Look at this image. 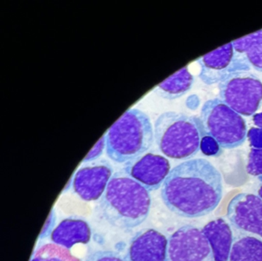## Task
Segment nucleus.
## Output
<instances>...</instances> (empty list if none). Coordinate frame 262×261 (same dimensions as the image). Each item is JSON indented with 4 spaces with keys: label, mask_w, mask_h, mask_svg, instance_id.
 Masks as SVG:
<instances>
[{
    "label": "nucleus",
    "mask_w": 262,
    "mask_h": 261,
    "mask_svg": "<svg viewBox=\"0 0 262 261\" xmlns=\"http://www.w3.org/2000/svg\"><path fill=\"white\" fill-rule=\"evenodd\" d=\"M161 194L168 210L178 216H206L222 200V174L207 159H189L171 170L162 185Z\"/></svg>",
    "instance_id": "obj_1"
},
{
    "label": "nucleus",
    "mask_w": 262,
    "mask_h": 261,
    "mask_svg": "<svg viewBox=\"0 0 262 261\" xmlns=\"http://www.w3.org/2000/svg\"><path fill=\"white\" fill-rule=\"evenodd\" d=\"M149 191L125 170L112 176L99 202L104 219L120 230H131L142 224L151 208Z\"/></svg>",
    "instance_id": "obj_2"
},
{
    "label": "nucleus",
    "mask_w": 262,
    "mask_h": 261,
    "mask_svg": "<svg viewBox=\"0 0 262 261\" xmlns=\"http://www.w3.org/2000/svg\"><path fill=\"white\" fill-rule=\"evenodd\" d=\"M105 136L107 156L118 164H127L151 148L154 127L148 114L132 108L116 121Z\"/></svg>",
    "instance_id": "obj_3"
},
{
    "label": "nucleus",
    "mask_w": 262,
    "mask_h": 261,
    "mask_svg": "<svg viewBox=\"0 0 262 261\" xmlns=\"http://www.w3.org/2000/svg\"><path fill=\"white\" fill-rule=\"evenodd\" d=\"M154 136L159 150L165 156L187 159L199 153L205 133L200 118L169 111L158 116Z\"/></svg>",
    "instance_id": "obj_4"
},
{
    "label": "nucleus",
    "mask_w": 262,
    "mask_h": 261,
    "mask_svg": "<svg viewBox=\"0 0 262 261\" xmlns=\"http://www.w3.org/2000/svg\"><path fill=\"white\" fill-rule=\"evenodd\" d=\"M200 119L205 136L214 139L222 148H236L246 140L248 130L245 119L219 98L204 104Z\"/></svg>",
    "instance_id": "obj_5"
},
{
    "label": "nucleus",
    "mask_w": 262,
    "mask_h": 261,
    "mask_svg": "<svg viewBox=\"0 0 262 261\" xmlns=\"http://www.w3.org/2000/svg\"><path fill=\"white\" fill-rule=\"evenodd\" d=\"M219 96L242 116H253L262 102V82L248 71L239 72L219 84Z\"/></svg>",
    "instance_id": "obj_6"
},
{
    "label": "nucleus",
    "mask_w": 262,
    "mask_h": 261,
    "mask_svg": "<svg viewBox=\"0 0 262 261\" xmlns=\"http://www.w3.org/2000/svg\"><path fill=\"white\" fill-rule=\"evenodd\" d=\"M197 62L201 67L199 78L206 85L220 84L231 75L251 69L245 57L234 50L232 43L204 55Z\"/></svg>",
    "instance_id": "obj_7"
},
{
    "label": "nucleus",
    "mask_w": 262,
    "mask_h": 261,
    "mask_svg": "<svg viewBox=\"0 0 262 261\" xmlns=\"http://www.w3.org/2000/svg\"><path fill=\"white\" fill-rule=\"evenodd\" d=\"M167 261H214L203 231L192 225L180 227L168 238Z\"/></svg>",
    "instance_id": "obj_8"
},
{
    "label": "nucleus",
    "mask_w": 262,
    "mask_h": 261,
    "mask_svg": "<svg viewBox=\"0 0 262 261\" xmlns=\"http://www.w3.org/2000/svg\"><path fill=\"white\" fill-rule=\"evenodd\" d=\"M227 216L231 225L244 233L262 239V199L251 193H239L228 204Z\"/></svg>",
    "instance_id": "obj_9"
},
{
    "label": "nucleus",
    "mask_w": 262,
    "mask_h": 261,
    "mask_svg": "<svg viewBox=\"0 0 262 261\" xmlns=\"http://www.w3.org/2000/svg\"><path fill=\"white\" fill-rule=\"evenodd\" d=\"M124 170L148 191H154L163 185L171 166L164 156L148 153L127 163Z\"/></svg>",
    "instance_id": "obj_10"
},
{
    "label": "nucleus",
    "mask_w": 262,
    "mask_h": 261,
    "mask_svg": "<svg viewBox=\"0 0 262 261\" xmlns=\"http://www.w3.org/2000/svg\"><path fill=\"white\" fill-rule=\"evenodd\" d=\"M113 175V167L106 161L82 167L73 179L75 193L83 200H97L105 193Z\"/></svg>",
    "instance_id": "obj_11"
},
{
    "label": "nucleus",
    "mask_w": 262,
    "mask_h": 261,
    "mask_svg": "<svg viewBox=\"0 0 262 261\" xmlns=\"http://www.w3.org/2000/svg\"><path fill=\"white\" fill-rule=\"evenodd\" d=\"M168 239L154 229L142 230L131 239L127 261H167Z\"/></svg>",
    "instance_id": "obj_12"
},
{
    "label": "nucleus",
    "mask_w": 262,
    "mask_h": 261,
    "mask_svg": "<svg viewBox=\"0 0 262 261\" xmlns=\"http://www.w3.org/2000/svg\"><path fill=\"white\" fill-rule=\"evenodd\" d=\"M92 231L88 223L80 219H66L55 227L50 235L52 242L70 249L77 244H87L91 239Z\"/></svg>",
    "instance_id": "obj_13"
},
{
    "label": "nucleus",
    "mask_w": 262,
    "mask_h": 261,
    "mask_svg": "<svg viewBox=\"0 0 262 261\" xmlns=\"http://www.w3.org/2000/svg\"><path fill=\"white\" fill-rule=\"evenodd\" d=\"M202 231L211 246L214 261H228L233 245L232 230L229 224L219 218L204 226Z\"/></svg>",
    "instance_id": "obj_14"
},
{
    "label": "nucleus",
    "mask_w": 262,
    "mask_h": 261,
    "mask_svg": "<svg viewBox=\"0 0 262 261\" xmlns=\"http://www.w3.org/2000/svg\"><path fill=\"white\" fill-rule=\"evenodd\" d=\"M193 84L194 76L188 67H185L161 83L155 89V92L164 99L172 101L188 93Z\"/></svg>",
    "instance_id": "obj_15"
},
{
    "label": "nucleus",
    "mask_w": 262,
    "mask_h": 261,
    "mask_svg": "<svg viewBox=\"0 0 262 261\" xmlns=\"http://www.w3.org/2000/svg\"><path fill=\"white\" fill-rule=\"evenodd\" d=\"M231 43L234 50L245 57L250 67L262 73V30Z\"/></svg>",
    "instance_id": "obj_16"
},
{
    "label": "nucleus",
    "mask_w": 262,
    "mask_h": 261,
    "mask_svg": "<svg viewBox=\"0 0 262 261\" xmlns=\"http://www.w3.org/2000/svg\"><path fill=\"white\" fill-rule=\"evenodd\" d=\"M230 261H262V240L253 236H242L231 247Z\"/></svg>",
    "instance_id": "obj_17"
},
{
    "label": "nucleus",
    "mask_w": 262,
    "mask_h": 261,
    "mask_svg": "<svg viewBox=\"0 0 262 261\" xmlns=\"http://www.w3.org/2000/svg\"><path fill=\"white\" fill-rule=\"evenodd\" d=\"M31 261H82L72 254L69 249L50 243L38 247Z\"/></svg>",
    "instance_id": "obj_18"
},
{
    "label": "nucleus",
    "mask_w": 262,
    "mask_h": 261,
    "mask_svg": "<svg viewBox=\"0 0 262 261\" xmlns=\"http://www.w3.org/2000/svg\"><path fill=\"white\" fill-rule=\"evenodd\" d=\"M247 173L254 176H262V148H252L248 155Z\"/></svg>",
    "instance_id": "obj_19"
},
{
    "label": "nucleus",
    "mask_w": 262,
    "mask_h": 261,
    "mask_svg": "<svg viewBox=\"0 0 262 261\" xmlns=\"http://www.w3.org/2000/svg\"><path fill=\"white\" fill-rule=\"evenodd\" d=\"M85 261H127L117 253L110 250H99L92 253Z\"/></svg>",
    "instance_id": "obj_20"
},
{
    "label": "nucleus",
    "mask_w": 262,
    "mask_h": 261,
    "mask_svg": "<svg viewBox=\"0 0 262 261\" xmlns=\"http://www.w3.org/2000/svg\"><path fill=\"white\" fill-rule=\"evenodd\" d=\"M105 149V136L104 135L97 143H96L95 147L92 149L91 151L88 153L86 156L84 158L83 163H90L93 162V161L99 159L102 153H103L104 150Z\"/></svg>",
    "instance_id": "obj_21"
},
{
    "label": "nucleus",
    "mask_w": 262,
    "mask_h": 261,
    "mask_svg": "<svg viewBox=\"0 0 262 261\" xmlns=\"http://www.w3.org/2000/svg\"><path fill=\"white\" fill-rule=\"evenodd\" d=\"M219 146L217 143L211 138L205 136L203 139L201 146V150L202 153L207 156H214L217 155L219 151Z\"/></svg>",
    "instance_id": "obj_22"
},
{
    "label": "nucleus",
    "mask_w": 262,
    "mask_h": 261,
    "mask_svg": "<svg viewBox=\"0 0 262 261\" xmlns=\"http://www.w3.org/2000/svg\"><path fill=\"white\" fill-rule=\"evenodd\" d=\"M56 213H55L54 210L53 209L50 212V215H49L48 219H47V222L44 225L42 232H41L39 239H45V238L48 237L50 235L52 234L55 229L54 226L56 224Z\"/></svg>",
    "instance_id": "obj_23"
},
{
    "label": "nucleus",
    "mask_w": 262,
    "mask_h": 261,
    "mask_svg": "<svg viewBox=\"0 0 262 261\" xmlns=\"http://www.w3.org/2000/svg\"><path fill=\"white\" fill-rule=\"evenodd\" d=\"M253 121H254V124L262 132V113L254 114V116H253Z\"/></svg>",
    "instance_id": "obj_24"
},
{
    "label": "nucleus",
    "mask_w": 262,
    "mask_h": 261,
    "mask_svg": "<svg viewBox=\"0 0 262 261\" xmlns=\"http://www.w3.org/2000/svg\"><path fill=\"white\" fill-rule=\"evenodd\" d=\"M258 195L260 198L262 199V185L260 186V188L258 190Z\"/></svg>",
    "instance_id": "obj_25"
},
{
    "label": "nucleus",
    "mask_w": 262,
    "mask_h": 261,
    "mask_svg": "<svg viewBox=\"0 0 262 261\" xmlns=\"http://www.w3.org/2000/svg\"><path fill=\"white\" fill-rule=\"evenodd\" d=\"M259 179H260V181H262V176H260V177H259Z\"/></svg>",
    "instance_id": "obj_26"
}]
</instances>
